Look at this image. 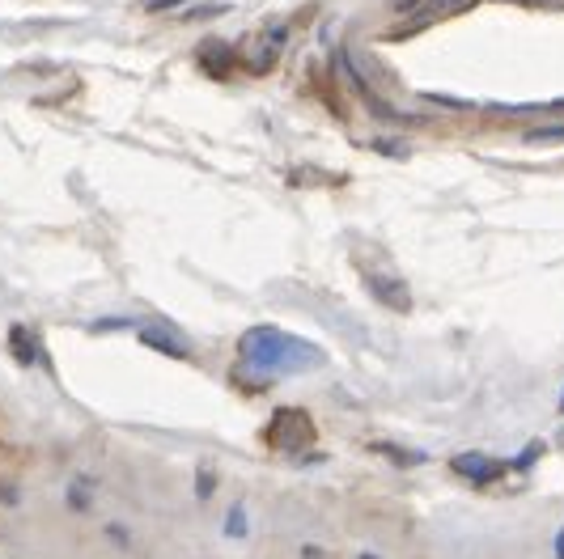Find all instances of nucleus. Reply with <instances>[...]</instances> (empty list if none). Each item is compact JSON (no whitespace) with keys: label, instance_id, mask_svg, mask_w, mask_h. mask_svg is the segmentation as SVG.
<instances>
[{"label":"nucleus","instance_id":"obj_4","mask_svg":"<svg viewBox=\"0 0 564 559\" xmlns=\"http://www.w3.org/2000/svg\"><path fill=\"white\" fill-rule=\"evenodd\" d=\"M369 288L378 293L382 305H395V310H408V288H403L399 280H378V276H365Z\"/></svg>","mask_w":564,"mask_h":559},{"label":"nucleus","instance_id":"obj_9","mask_svg":"<svg viewBox=\"0 0 564 559\" xmlns=\"http://www.w3.org/2000/svg\"><path fill=\"white\" fill-rule=\"evenodd\" d=\"M420 5H429V0H395V9H399V13H416Z\"/></svg>","mask_w":564,"mask_h":559},{"label":"nucleus","instance_id":"obj_6","mask_svg":"<svg viewBox=\"0 0 564 559\" xmlns=\"http://www.w3.org/2000/svg\"><path fill=\"white\" fill-rule=\"evenodd\" d=\"M225 534H234V538L246 534V509H242V504H234V509H229V517H225Z\"/></svg>","mask_w":564,"mask_h":559},{"label":"nucleus","instance_id":"obj_1","mask_svg":"<svg viewBox=\"0 0 564 559\" xmlns=\"http://www.w3.org/2000/svg\"><path fill=\"white\" fill-rule=\"evenodd\" d=\"M242 360L246 365H255V369H306V365H319L323 352L314 348V344H302V339H293V335H280L272 327H259L251 335H242V344H238Z\"/></svg>","mask_w":564,"mask_h":559},{"label":"nucleus","instance_id":"obj_10","mask_svg":"<svg viewBox=\"0 0 564 559\" xmlns=\"http://www.w3.org/2000/svg\"><path fill=\"white\" fill-rule=\"evenodd\" d=\"M170 5H179V0H149V9H170Z\"/></svg>","mask_w":564,"mask_h":559},{"label":"nucleus","instance_id":"obj_13","mask_svg":"<svg viewBox=\"0 0 564 559\" xmlns=\"http://www.w3.org/2000/svg\"><path fill=\"white\" fill-rule=\"evenodd\" d=\"M560 411H564V390H560Z\"/></svg>","mask_w":564,"mask_h":559},{"label":"nucleus","instance_id":"obj_5","mask_svg":"<svg viewBox=\"0 0 564 559\" xmlns=\"http://www.w3.org/2000/svg\"><path fill=\"white\" fill-rule=\"evenodd\" d=\"M9 344H13V352H17V360H22V365H30V360L39 356V348H34V339H30L26 327H13V331H9Z\"/></svg>","mask_w":564,"mask_h":559},{"label":"nucleus","instance_id":"obj_7","mask_svg":"<svg viewBox=\"0 0 564 559\" xmlns=\"http://www.w3.org/2000/svg\"><path fill=\"white\" fill-rule=\"evenodd\" d=\"M531 140H564V123H548V128H531Z\"/></svg>","mask_w":564,"mask_h":559},{"label":"nucleus","instance_id":"obj_11","mask_svg":"<svg viewBox=\"0 0 564 559\" xmlns=\"http://www.w3.org/2000/svg\"><path fill=\"white\" fill-rule=\"evenodd\" d=\"M518 5H564V0H518Z\"/></svg>","mask_w":564,"mask_h":559},{"label":"nucleus","instance_id":"obj_12","mask_svg":"<svg viewBox=\"0 0 564 559\" xmlns=\"http://www.w3.org/2000/svg\"><path fill=\"white\" fill-rule=\"evenodd\" d=\"M556 559H564V530L556 534Z\"/></svg>","mask_w":564,"mask_h":559},{"label":"nucleus","instance_id":"obj_3","mask_svg":"<svg viewBox=\"0 0 564 559\" xmlns=\"http://www.w3.org/2000/svg\"><path fill=\"white\" fill-rule=\"evenodd\" d=\"M454 471L463 475V479H471V483H492V479L501 475V462H492L484 454H458L454 458Z\"/></svg>","mask_w":564,"mask_h":559},{"label":"nucleus","instance_id":"obj_2","mask_svg":"<svg viewBox=\"0 0 564 559\" xmlns=\"http://www.w3.org/2000/svg\"><path fill=\"white\" fill-rule=\"evenodd\" d=\"M471 0H429V5H420L412 17H408V26L403 30H391V34H416V30H425L433 22H446V17H454L458 9H467Z\"/></svg>","mask_w":564,"mask_h":559},{"label":"nucleus","instance_id":"obj_8","mask_svg":"<svg viewBox=\"0 0 564 559\" xmlns=\"http://www.w3.org/2000/svg\"><path fill=\"white\" fill-rule=\"evenodd\" d=\"M535 458H539V445H526V449H522V458H518L514 466H531Z\"/></svg>","mask_w":564,"mask_h":559}]
</instances>
